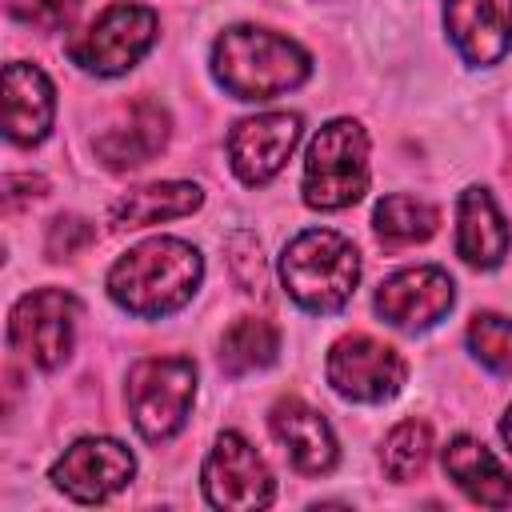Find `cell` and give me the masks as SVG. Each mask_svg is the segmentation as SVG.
<instances>
[{
	"label": "cell",
	"mask_w": 512,
	"mask_h": 512,
	"mask_svg": "<svg viewBox=\"0 0 512 512\" xmlns=\"http://www.w3.org/2000/svg\"><path fill=\"white\" fill-rule=\"evenodd\" d=\"M280 284L304 312L332 316L360 284V252L332 228H304L280 252Z\"/></svg>",
	"instance_id": "3957f363"
},
{
	"label": "cell",
	"mask_w": 512,
	"mask_h": 512,
	"mask_svg": "<svg viewBox=\"0 0 512 512\" xmlns=\"http://www.w3.org/2000/svg\"><path fill=\"white\" fill-rule=\"evenodd\" d=\"M444 28L464 64L492 68L512 52V0H444Z\"/></svg>",
	"instance_id": "4fadbf2b"
},
{
	"label": "cell",
	"mask_w": 512,
	"mask_h": 512,
	"mask_svg": "<svg viewBox=\"0 0 512 512\" xmlns=\"http://www.w3.org/2000/svg\"><path fill=\"white\" fill-rule=\"evenodd\" d=\"M156 28L160 20L152 8L116 0L68 40V60L88 76H124L156 44Z\"/></svg>",
	"instance_id": "8992f818"
},
{
	"label": "cell",
	"mask_w": 512,
	"mask_h": 512,
	"mask_svg": "<svg viewBox=\"0 0 512 512\" xmlns=\"http://www.w3.org/2000/svg\"><path fill=\"white\" fill-rule=\"evenodd\" d=\"M136 476V456L112 436H84L64 448L48 480L76 504H104Z\"/></svg>",
	"instance_id": "30bf717a"
},
{
	"label": "cell",
	"mask_w": 512,
	"mask_h": 512,
	"mask_svg": "<svg viewBox=\"0 0 512 512\" xmlns=\"http://www.w3.org/2000/svg\"><path fill=\"white\" fill-rule=\"evenodd\" d=\"M428 452H432V428H428L424 420H400V424L384 436L380 464H384L388 480L404 484V480H412L416 472H424Z\"/></svg>",
	"instance_id": "7402d4cb"
},
{
	"label": "cell",
	"mask_w": 512,
	"mask_h": 512,
	"mask_svg": "<svg viewBox=\"0 0 512 512\" xmlns=\"http://www.w3.org/2000/svg\"><path fill=\"white\" fill-rule=\"evenodd\" d=\"M200 484H204L208 504L224 508V512H256V508H268L276 496L268 460L240 432L216 436V444L204 456Z\"/></svg>",
	"instance_id": "9c48e42d"
},
{
	"label": "cell",
	"mask_w": 512,
	"mask_h": 512,
	"mask_svg": "<svg viewBox=\"0 0 512 512\" xmlns=\"http://www.w3.org/2000/svg\"><path fill=\"white\" fill-rule=\"evenodd\" d=\"M128 416L148 444L172 440L196 400V364L188 356H144L128 368Z\"/></svg>",
	"instance_id": "5b68a950"
},
{
	"label": "cell",
	"mask_w": 512,
	"mask_h": 512,
	"mask_svg": "<svg viewBox=\"0 0 512 512\" xmlns=\"http://www.w3.org/2000/svg\"><path fill=\"white\" fill-rule=\"evenodd\" d=\"M56 120V88L44 68L12 60L4 68V136L20 148L40 144Z\"/></svg>",
	"instance_id": "9a60e30c"
},
{
	"label": "cell",
	"mask_w": 512,
	"mask_h": 512,
	"mask_svg": "<svg viewBox=\"0 0 512 512\" xmlns=\"http://www.w3.org/2000/svg\"><path fill=\"white\" fill-rule=\"evenodd\" d=\"M200 204H204L200 184L160 180V184H144V188H132V192L116 196L112 208H108V224L120 228V232L124 228H148V224H160V220L192 216Z\"/></svg>",
	"instance_id": "d6986e66"
},
{
	"label": "cell",
	"mask_w": 512,
	"mask_h": 512,
	"mask_svg": "<svg viewBox=\"0 0 512 512\" xmlns=\"http://www.w3.org/2000/svg\"><path fill=\"white\" fill-rule=\"evenodd\" d=\"M168 128H172V120L156 100H136L124 124H116V128L96 136V156L112 172L140 168L168 144Z\"/></svg>",
	"instance_id": "ac0fdd59"
},
{
	"label": "cell",
	"mask_w": 512,
	"mask_h": 512,
	"mask_svg": "<svg viewBox=\"0 0 512 512\" xmlns=\"http://www.w3.org/2000/svg\"><path fill=\"white\" fill-rule=\"evenodd\" d=\"M212 76L232 100H272L312 76V56L272 28L232 24L212 44Z\"/></svg>",
	"instance_id": "7a4b0ae2"
},
{
	"label": "cell",
	"mask_w": 512,
	"mask_h": 512,
	"mask_svg": "<svg viewBox=\"0 0 512 512\" xmlns=\"http://www.w3.org/2000/svg\"><path fill=\"white\" fill-rule=\"evenodd\" d=\"M204 280V256L180 236H152L128 248L104 276L108 296L140 320H164L180 312Z\"/></svg>",
	"instance_id": "6da1fadb"
},
{
	"label": "cell",
	"mask_w": 512,
	"mask_h": 512,
	"mask_svg": "<svg viewBox=\"0 0 512 512\" xmlns=\"http://www.w3.org/2000/svg\"><path fill=\"white\" fill-rule=\"evenodd\" d=\"M300 128L304 120L296 112H260V116L236 120L228 132V164L236 180L248 188H260L272 176H280V168L300 144Z\"/></svg>",
	"instance_id": "7c38bea8"
},
{
	"label": "cell",
	"mask_w": 512,
	"mask_h": 512,
	"mask_svg": "<svg viewBox=\"0 0 512 512\" xmlns=\"http://www.w3.org/2000/svg\"><path fill=\"white\" fill-rule=\"evenodd\" d=\"M372 228L380 240L388 244H420L428 236H436L440 228V212L420 200V196H408V192H396V196H384L372 212Z\"/></svg>",
	"instance_id": "44dd1931"
},
{
	"label": "cell",
	"mask_w": 512,
	"mask_h": 512,
	"mask_svg": "<svg viewBox=\"0 0 512 512\" xmlns=\"http://www.w3.org/2000/svg\"><path fill=\"white\" fill-rule=\"evenodd\" d=\"M440 464H444V476L472 504H484V508H508L512 504V476L476 436H452L440 452Z\"/></svg>",
	"instance_id": "e0dca14e"
},
{
	"label": "cell",
	"mask_w": 512,
	"mask_h": 512,
	"mask_svg": "<svg viewBox=\"0 0 512 512\" xmlns=\"http://www.w3.org/2000/svg\"><path fill=\"white\" fill-rule=\"evenodd\" d=\"M268 428L272 436L280 440V448L288 452L292 468L304 472V476H324L336 468V436H332V424L312 408L304 404L300 396H280L272 408H268Z\"/></svg>",
	"instance_id": "5bb4252c"
},
{
	"label": "cell",
	"mask_w": 512,
	"mask_h": 512,
	"mask_svg": "<svg viewBox=\"0 0 512 512\" xmlns=\"http://www.w3.org/2000/svg\"><path fill=\"white\" fill-rule=\"evenodd\" d=\"M276 352H280V332L264 316H240L220 336V368L228 376L260 372L276 360Z\"/></svg>",
	"instance_id": "ffe728a7"
},
{
	"label": "cell",
	"mask_w": 512,
	"mask_h": 512,
	"mask_svg": "<svg viewBox=\"0 0 512 512\" xmlns=\"http://www.w3.org/2000/svg\"><path fill=\"white\" fill-rule=\"evenodd\" d=\"M80 0H8V16L36 28V32H60L76 20Z\"/></svg>",
	"instance_id": "d4e9b609"
},
{
	"label": "cell",
	"mask_w": 512,
	"mask_h": 512,
	"mask_svg": "<svg viewBox=\"0 0 512 512\" xmlns=\"http://www.w3.org/2000/svg\"><path fill=\"white\" fill-rule=\"evenodd\" d=\"M464 340H468V352L484 368H492L500 376H512V320L508 316H496V312L472 316Z\"/></svg>",
	"instance_id": "603a6c76"
},
{
	"label": "cell",
	"mask_w": 512,
	"mask_h": 512,
	"mask_svg": "<svg viewBox=\"0 0 512 512\" xmlns=\"http://www.w3.org/2000/svg\"><path fill=\"white\" fill-rule=\"evenodd\" d=\"M512 248V232H508V220L500 212V204L492 200L488 188L472 184L460 192V204H456V252L464 264L472 268H496L504 264Z\"/></svg>",
	"instance_id": "2e32d148"
},
{
	"label": "cell",
	"mask_w": 512,
	"mask_h": 512,
	"mask_svg": "<svg viewBox=\"0 0 512 512\" xmlns=\"http://www.w3.org/2000/svg\"><path fill=\"white\" fill-rule=\"evenodd\" d=\"M44 192H48V180L44 176H32V172L16 176V172H8L4 176V212H16L24 200H36Z\"/></svg>",
	"instance_id": "4316f807"
},
{
	"label": "cell",
	"mask_w": 512,
	"mask_h": 512,
	"mask_svg": "<svg viewBox=\"0 0 512 512\" xmlns=\"http://www.w3.org/2000/svg\"><path fill=\"white\" fill-rule=\"evenodd\" d=\"M324 376L332 392L352 404H384L404 388L408 364L392 344L368 332H348L328 348Z\"/></svg>",
	"instance_id": "ba28073f"
},
{
	"label": "cell",
	"mask_w": 512,
	"mask_h": 512,
	"mask_svg": "<svg viewBox=\"0 0 512 512\" xmlns=\"http://www.w3.org/2000/svg\"><path fill=\"white\" fill-rule=\"evenodd\" d=\"M452 304H456V284L436 264L400 268L388 280H380V288L372 296L376 316L404 332H424V328L440 324L452 312Z\"/></svg>",
	"instance_id": "8fae6325"
},
{
	"label": "cell",
	"mask_w": 512,
	"mask_h": 512,
	"mask_svg": "<svg viewBox=\"0 0 512 512\" xmlns=\"http://www.w3.org/2000/svg\"><path fill=\"white\" fill-rule=\"evenodd\" d=\"M368 176H372V168H368V132L356 120L336 116L308 144L300 192H304L308 208L340 212V208L356 204L368 192Z\"/></svg>",
	"instance_id": "277c9868"
},
{
	"label": "cell",
	"mask_w": 512,
	"mask_h": 512,
	"mask_svg": "<svg viewBox=\"0 0 512 512\" xmlns=\"http://www.w3.org/2000/svg\"><path fill=\"white\" fill-rule=\"evenodd\" d=\"M500 436H504V444L512 448V404H508V412H504V420H500Z\"/></svg>",
	"instance_id": "83f0119b"
},
{
	"label": "cell",
	"mask_w": 512,
	"mask_h": 512,
	"mask_svg": "<svg viewBox=\"0 0 512 512\" xmlns=\"http://www.w3.org/2000/svg\"><path fill=\"white\" fill-rule=\"evenodd\" d=\"M92 236H96V228H92L84 216H56V220L48 224L44 252H48V260H68V256H76L80 248H88Z\"/></svg>",
	"instance_id": "484cf974"
},
{
	"label": "cell",
	"mask_w": 512,
	"mask_h": 512,
	"mask_svg": "<svg viewBox=\"0 0 512 512\" xmlns=\"http://www.w3.org/2000/svg\"><path fill=\"white\" fill-rule=\"evenodd\" d=\"M228 268H232V276H236V284L244 292H252V296L264 292V280L268 276H264V252H260L256 232L240 228V232L228 236Z\"/></svg>",
	"instance_id": "cb8c5ba5"
},
{
	"label": "cell",
	"mask_w": 512,
	"mask_h": 512,
	"mask_svg": "<svg viewBox=\"0 0 512 512\" xmlns=\"http://www.w3.org/2000/svg\"><path fill=\"white\" fill-rule=\"evenodd\" d=\"M80 300L64 288H36L20 296L8 312V344L36 368L52 372L68 360L76 340Z\"/></svg>",
	"instance_id": "52a82bcc"
}]
</instances>
